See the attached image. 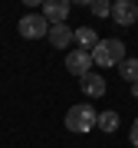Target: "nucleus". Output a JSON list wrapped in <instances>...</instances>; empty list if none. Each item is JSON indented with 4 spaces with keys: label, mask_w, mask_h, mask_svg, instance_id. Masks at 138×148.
Listing matches in <instances>:
<instances>
[{
    "label": "nucleus",
    "mask_w": 138,
    "mask_h": 148,
    "mask_svg": "<svg viewBox=\"0 0 138 148\" xmlns=\"http://www.w3.org/2000/svg\"><path fill=\"white\" fill-rule=\"evenodd\" d=\"M96 109L92 106H85V102H79V106H69V112H66V128L72 135H85V132H92L96 128Z\"/></svg>",
    "instance_id": "nucleus-1"
},
{
    "label": "nucleus",
    "mask_w": 138,
    "mask_h": 148,
    "mask_svg": "<svg viewBox=\"0 0 138 148\" xmlns=\"http://www.w3.org/2000/svg\"><path fill=\"white\" fill-rule=\"evenodd\" d=\"M122 59H125V43L118 40V36H112V40H99V46L92 49V63L102 66V69L118 66Z\"/></svg>",
    "instance_id": "nucleus-2"
},
{
    "label": "nucleus",
    "mask_w": 138,
    "mask_h": 148,
    "mask_svg": "<svg viewBox=\"0 0 138 148\" xmlns=\"http://www.w3.org/2000/svg\"><path fill=\"white\" fill-rule=\"evenodd\" d=\"M16 33L23 40H43L49 33V23L43 20V13H23L20 23H16Z\"/></svg>",
    "instance_id": "nucleus-3"
},
{
    "label": "nucleus",
    "mask_w": 138,
    "mask_h": 148,
    "mask_svg": "<svg viewBox=\"0 0 138 148\" xmlns=\"http://www.w3.org/2000/svg\"><path fill=\"white\" fill-rule=\"evenodd\" d=\"M112 20H115L118 27H135L138 3H135V0H115V3H112Z\"/></svg>",
    "instance_id": "nucleus-4"
},
{
    "label": "nucleus",
    "mask_w": 138,
    "mask_h": 148,
    "mask_svg": "<svg viewBox=\"0 0 138 148\" xmlns=\"http://www.w3.org/2000/svg\"><path fill=\"white\" fill-rule=\"evenodd\" d=\"M66 69L82 79L85 73H92V53H85V49H69L66 53Z\"/></svg>",
    "instance_id": "nucleus-5"
},
{
    "label": "nucleus",
    "mask_w": 138,
    "mask_h": 148,
    "mask_svg": "<svg viewBox=\"0 0 138 148\" xmlns=\"http://www.w3.org/2000/svg\"><path fill=\"white\" fill-rule=\"evenodd\" d=\"M43 20L49 27L69 20V0H43Z\"/></svg>",
    "instance_id": "nucleus-6"
},
{
    "label": "nucleus",
    "mask_w": 138,
    "mask_h": 148,
    "mask_svg": "<svg viewBox=\"0 0 138 148\" xmlns=\"http://www.w3.org/2000/svg\"><path fill=\"white\" fill-rule=\"evenodd\" d=\"M72 36H76V30H69V23H56V27H49V33H46V40L53 43L56 49H69Z\"/></svg>",
    "instance_id": "nucleus-7"
},
{
    "label": "nucleus",
    "mask_w": 138,
    "mask_h": 148,
    "mask_svg": "<svg viewBox=\"0 0 138 148\" xmlns=\"http://www.w3.org/2000/svg\"><path fill=\"white\" fill-rule=\"evenodd\" d=\"M79 86H82V92L85 95H92V99H102V95H105V79H102L99 73H85L82 79H79Z\"/></svg>",
    "instance_id": "nucleus-8"
},
{
    "label": "nucleus",
    "mask_w": 138,
    "mask_h": 148,
    "mask_svg": "<svg viewBox=\"0 0 138 148\" xmlns=\"http://www.w3.org/2000/svg\"><path fill=\"white\" fill-rule=\"evenodd\" d=\"M72 43H76V49L92 53V49L99 46V33L92 30V27H79V30H76V36H72Z\"/></svg>",
    "instance_id": "nucleus-9"
},
{
    "label": "nucleus",
    "mask_w": 138,
    "mask_h": 148,
    "mask_svg": "<svg viewBox=\"0 0 138 148\" xmlns=\"http://www.w3.org/2000/svg\"><path fill=\"white\" fill-rule=\"evenodd\" d=\"M118 73H122L125 82L135 86V82H138V59H135V56H125L122 63H118Z\"/></svg>",
    "instance_id": "nucleus-10"
},
{
    "label": "nucleus",
    "mask_w": 138,
    "mask_h": 148,
    "mask_svg": "<svg viewBox=\"0 0 138 148\" xmlns=\"http://www.w3.org/2000/svg\"><path fill=\"white\" fill-rule=\"evenodd\" d=\"M96 128L99 132H118V112H99V119H96Z\"/></svg>",
    "instance_id": "nucleus-11"
},
{
    "label": "nucleus",
    "mask_w": 138,
    "mask_h": 148,
    "mask_svg": "<svg viewBox=\"0 0 138 148\" xmlns=\"http://www.w3.org/2000/svg\"><path fill=\"white\" fill-rule=\"evenodd\" d=\"M89 10L96 13V16H112V3H109V0H92Z\"/></svg>",
    "instance_id": "nucleus-12"
},
{
    "label": "nucleus",
    "mask_w": 138,
    "mask_h": 148,
    "mask_svg": "<svg viewBox=\"0 0 138 148\" xmlns=\"http://www.w3.org/2000/svg\"><path fill=\"white\" fill-rule=\"evenodd\" d=\"M128 138H132V145H135V148H138V119H135V122H132V132H128Z\"/></svg>",
    "instance_id": "nucleus-13"
},
{
    "label": "nucleus",
    "mask_w": 138,
    "mask_h": 148,
    "mask_svg": "<svg viewBox=\"0 0 138 148\" xmlns=\"http://www.w3.org/2000/svg\"><path fill=\"white\" fill-rule=\"evenodd\" d=\"M132 92H135V95H138V82H135V86H132Z\"/></svg>",
    "instance_id": "nucleus-14"
}]
</instances>
